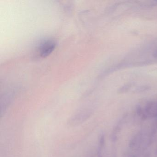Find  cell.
I'll return each mask as SVG.
<instances>
[{"mask_svg":"<svg viewBox=\"0 0 157 157\" xmlns=\"http://www.w3.org/2000/svg\"><path fill=\"white\" fill-rule=\"evenodd\" d=\"M91 112L89 110H81L71 116L68 120L67 124L70 127L79 125L87 121L90 117Z\"/></svg>","mask_w":157,"mask_h":157,"instance_id":"1","label":"cell"},{"mask_svg":"<svg viewBox=\"0 0 157 157\" xmlns=\"http://www.w3.org/2000/svg\"><path fill=\"white\" fill-rule=\"evenodd\" d=\"M56 44L52 41H48L44 44L40 49V55L45 57L50 55L55 49Z\"/></svg>","mask_w":157,"mask_h":157,"instance_id":"2","label":"cell"}]
</instances>
